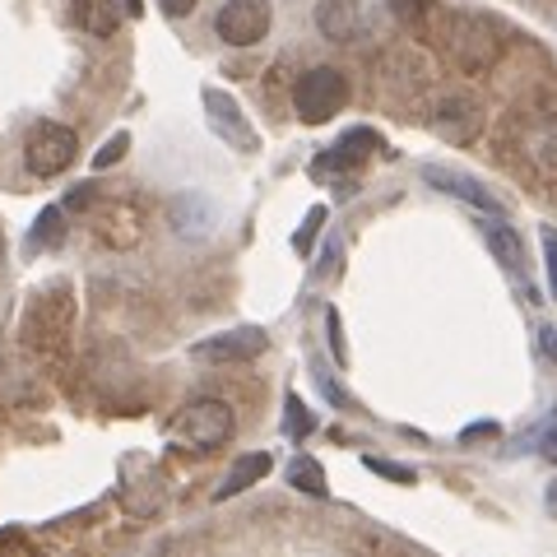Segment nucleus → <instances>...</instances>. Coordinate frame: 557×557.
Here are the masks:
<instances>
[{
  "mask_svg": "<svg viewBox=\"0 0 557 557\" xmlns=\"http://www.w3.org/2000/svg\"><path fill=\"white\" fill-rule=\"evenodd\" d=\"M321 223H325V209H311V214H307V223H302V233L293 237V247H298V251H311V237H317V228H321Z\"/></svg>",
  "mask_w": 557,
  "mask_h": 557,
  "instance_id": "obj_22",
  "label": "nucleus"
},
{
  "mask_svg": "<svg viewBox=\"0 0 557 557\" xmlns=\"http://www.w3.org/2000/svg\"><path fill=\"white\" fill-rule=\"evenodd\" d=\"M288 483L298 487V493H307V497H325V493H330L325 469L311 460V456H293V460H288Z\"/></svg>",
  "mask_w": 557,
  "mask_h": 557,
  "instance_id": "obj_16",
  "label": "nucleus"
},
{
  "mask_svg": "<svg viewBox=\"0 0 557 557\" xmlns=\"http://www.w3.org/2000/svg\"><path fill=\"white\" fill-rule=\"evenodd\" d=\"M70 14H75V24L89 33V38H112L121 28L126 5H121V0H70Z\"/></svg>",
  "mask_w": 557,
  "mask_h": 557,
  "instance_id": "obj_12",
  "label": "nucleus"
},
{
  "mask_svg": "<svg viewBox=\"0 0 557 557\" xmlns=\"http://www.w3.org/2000/svg\"><path fill=\"white\" fill-rule=\"evenodd\" d=\"M126 149H131V135L126 131H116L112 139H108V145H102L98 153H94V168L102 172V168H116L121 159H126Z\"/></svg>",
  "mask_w": 557,
  "mask_h": 557,
  "instance_id": "obj_20",
  "label": "nucleus"
},
{
  "mask_svg": "<svg viewBox=\"0 0 557 557\" xmlns=\"http://www.w3.org/2000/svg\"><path fill=\"white\" fill-rule=\"evenodd\" d=\"M381 145V139L372 135V131H348L344 139L330 153H321L317 163H311V177H325V172H339V168H354V163H362L368 153Z\"/></svg>",
  "mask_w": 557,
  "mask_h": 557,
  "instance_id": "obj_11",
  "label": "nucleus"
},
{
  "mask_svg": "<svg viewBox=\"0 0 557 557\" xmlns=\"http://www.w3.org/2000/svg\"><path fill=\"white\" fill-rule=\"evenodd\" d=\"M544 256H548V278H553V293H557V233H544Z\"/></svg>",
  "mask_w": 557,
  "mask_h": 557,
  "instance_id": "obj_26",
  "label": "nucleus"
},
{
  "mask_svg": "<svg viewBox=\"0 0 557 557\" xmlns=\"http://www.w3.org/2000/svg\"><path fill=\"white\" fill-rule=\"evenodd\" d=\"M94 196H98L94 186H75V190L65 196V209H70V214H79V209H89V205H94Z\"/></svg>",
  "mask_w": 557,
  "mask_h": 557,
  "instance_id": "obj_25",
  "label": "nucleus"
},
{
  "mask_svg": "<svg viewBox=\"0 0 557 557\" xmlns=\"http://www.w3.org/2000/svg\"><path fill=\"white\" fill-rule=\"evenodd\" d=\"M61 214H65V209H42L38 228H33V237H28V251H47L51 242L61 237Z\"/></svg>",
  "mask_w": 557,
  "mask_h": 557,
  "instance_id": "obj_18",
  "label": "nucleus"
},
{
  "mask_svg": "<svg viewBox=\"0 0 557 557\" xmlns=\"http://www.w3.org/2000/svg\"><path fill=\"white\" fill-rule=\"evenodd\" d=\"M358 0H321L317 5V28L325 33L330 42H354L358 38Z\"/></svg>",
  "mask_w": 557,
  "mask_h": 557,
  "instance_id": "obj_13",
  "label": "nucleus"
},
{
  "mask_svg": "<svg viewBox=\"0 0 557 557\" xmlns=\"http://www.w3.org/2000/svg\"><path fill=\"white\" fill-rule=\"evenodd\" d=\"M423 182H428V186H437V190H446V196L465 200V205L483 209V214H502V205H497L493 196H487V190H483L474 177H465V172H450V168H423Z\"/></svg>",
  "mask_w": 557,
  "mask_h": 557,
  "instance_id": "obj_9",
  "label": "nucleus"
},
{
  "mask_svg": "<svg viewBox=\"0 0 557 557\" xmlns=\"http://www.w3.org/2000/svg\"><path fill=\"white\" fill-rule=\"evenodd\" d=\"M344 102H348V79L330 65L307 70V75L293 84V108H298V116L307 126H325L330 116L344 112Z\"/></svg>",
  "mask_w": 557,
  "mask_h": 557,
  "instance_id": "obj_1",
  "label": "nucleus"
},
{
  "mask_svg": "<svg viewBox=\"0 0 557 557\" xmlns=\"http://www.w3.org/2000/svg\"><path fill=\"white\" fill-rule=\"evenodd\" d=\"M75 159H79V139L61 121H38L24 139V163L33 177H61Z\"/></svg>",
  "mask_w": 557,
  "mask_h": 557,
  "instance_id": "obj_2",
  "label": "nucleus"
},
{
  "mask_svg": "<svg viewBox=\"0 0 557 557\" xmlns=\"http://www.w3.org/2000/svg\"><path fill=\"white\" fill-rule=\"evenodd\" d=\"M362 465H368L372 474H381V479H395V483H413V479H418L409 465H391V460H376V456H368Z\"/></svg>",
  "mask_w": 557,
  "mask_h": 557,
  "instance_id": "obj_21",
  "label": "nucleus"
},
{
  "mask_svg": "<svg viewBox=\"0 0 557 557\" xmlns=\"http://www.w3.org/2000/svg\"><path fill=\"white\" fill-rule=\"evenodd\" d=\"M270 348V339H265V330H256V325H247V330H228V335H214V339H200L190 354H196L200 362H251V358H260Z\"/></svg>",
  "mask_w": 557,
  "mask_h": 557,
  "instance_id": "obj_7",
  "label": "nucleus"
},
{
  "mask_svg": "<svg viewBox=\"0 0 557 557\" xmlns=\"http://www.w3.org/2000/svg\"><path fill=\"white\" fill-rule=\"evenodd\" d=\"M450 51H456V61L465 70H487L497 61V33L487 20H479V14H456L450 20Z\"/></svg>",
  "mask_w": 557,
  "mask_h": 557,
  "instance_id": "obj_4",
  "label": "nucleus"
},
{
  "mask_svg": "<svg viewBox=\"0 0 557 557\" xmlns=\"http://www.w3.org/2000/svg\"><path fill=\"white\" fill-rule=\"evenodd\" d=\"M270 33V5L265 0H228L219 10V38L228 47H256Z\"/></svg>",
  "mask_w": 557,
  "mask_h": 557,
  "instance_id": "obj_5",
  "label": "nucleus"
},
{
  "mask_svg": "<svg viewBox=\"0 0 557 557\" xmlns=\"http://www.w3.org/2000/svg\"><path fill=\"white\" fill-rule=\"evenodd\" d=\"M437 0H391V10L399 14V20H418V14H428Z\"/></svg>",
  "mask_w": 557,
  "mask_h": 557,
  "instance_id": "obj_23",
  "label": "nucleus"
},
{
  "mask_svg": "<svg viewBox=\"0 0 557 557\" xmlns=\"http://www.w3.org/2000/svg\"><path fill=\"white\" fill-rule=\"evenodd\" d=\"M233 428H237L233 409L223 405V399H214V395L190 399V405L182 409V418H177V437L190 450H214V446H223V442L233 437Z\"/></svg>",
  "mask_w": 557,
  "mask_h": 557,
  "instance_id": "obj_3",
  "label": "nucleus"
},
{
  "mask_svg": "<svg viewBox=\"0 0 557 557\" xmlns=\"http://www.w3.org/2000/svg\"><path fill=\"white\" fill-rule=\"evenodd\" d=\"M121 5H126V14H139L145 10V0H121Z\"/></svg>",
  "mask_w": 557,
  "mask_h": 557,
  "instance_id": "obj_30",
  "label": "nucleus"
},
{
  "mask_svg": "<svg viewBox=\"0 0 557 557\" xmlns=\"http://www.w3.org/2000/svg\"><path fill=\"white\" fill-rule=\"evenodd\" d=\"M288 413H284V428L293 432V442H302V437H311V413H307V405L298 395H288V405H284Z\"/></svg>",
  "mask_w": 557,
  "mask_h": 557,
  "instance_id": "obj_19",
  "label": "nucleus"
},
{
  "mask_svg": "<svg viewBox=\"0 0 557 557\" xmlns=\"http://www.w3.org/2000/svg\"><path fill=\"white\" fill-rule=\"evenodd\" d=\"M548 511L557 516V483H548Z\"/></svg>",
  "mask_w": 557,
  "mask_h": 557,
  "instance_id": "obj_31",
  "label": "nucleus"
},
{
  "mask_svg": "<svg viewBox=\"0 0 557 557\" xmlns=\"http://www.w3.org/2000/svg\"><path fill=\"white\" fill-rule=\"evenodd\" d=\"M205 108H209V121H214V131L228 139V145H237V149H256V131L242 126V108H237L228 94L205 89Z\"/></svg>",
  "mask_w": 557,
  "mask_h": 557,
  "instance_id": "obj_10",
  "label": "nucleus"
},
{
  "mask_svg": "<svg viewBox=\"0 0 557 557\" xmlns=\"http://www.w3.org/2000/svg\"><path fill=\"white\" fill-rule=\"evenodd\" d=\"M437 131L450 139V145H469V139L479 135V108L469 98H442Z\"/></svg>",
  "mask_w": 557,
  "mask_h": 557,
  "instance_id": "obj_14",
  "label": "nucleus"
},
{
  "mask_svg": "<svg viewBox=\"0 0 557 557\" xmlns=\"http://www.w3.org/2000/svg\"><path fill=\"white\" fill-rule=\"evenodd\" d=\"M159 5L172 14V20H186V14L196 10V0H159Z\"/></svg>",
  "mask_w": 557,
  "mask_h": 557,
  "instance_id": "obj_28",
  "label": "nucleus"
},
{
  "mask_svg": "<svg viewBox=\"0 0 557 557\" xmlns=\"http://www.w3.org/2000/svg\"><path fill=\"white\" fill-rule=\"evenodd\" d=\"M265 474H270V456H265V450H256V456H242V460L233 465V474L223 479V487H219L214 497H219V502H228V497H237V493H247V487L260 483Z\"/></svg>",
  "mask_w": 557,
  "mask_h": 557,
  "instance_id": "obj_15",
  "label": "nucleus"
},
{
  "mask_svg": "<svg viewBox=\"0 0 557 557\" xmlns=\"http://www.w3.org/2000/svg\"><path fill=\"white\" fill-rule=\"evenodd\" d=\"M539 456H544L548 465H557V423L544 432V437H539Z\"/></svg>",
  "mask_w": 557,
  "mask_h": 557,
  "instance_id": "obj_27",
  "label": "nucleus"
},
{
  "mask_svg": "<svg viewBox=\"0 0 557 557\" xmlns=\"http://www.w3.org/2000/svg\"><path fill=\"white\" fill-rule=\"evenodd\" d=\"M487 247H493V256H497L507 270L525 265V247H520V237L507 228V223H493V228H487Z\"/></svg>",
  "mask_w": 557,
  "mask_h": 557,
  "instance_id": "obj_17",
  "label": "nucleus"
},
{
  "mask_svg": "<svg viewBox=\"0 0 557 557\" xmlns=\"http://www.w3.org/2000/svg\"><path fill=\"white\" fill-rule=\"evenodd\" d=\"M479 437H497V423H479V428H465L460 442H479Z\"/></svg>",
  "mask_w": 557,
  "mask_h": 557,
  "instance_id": "obj_29",
  "label": "nucleus"
},
{
  "mask_svg": "<svg viewBox=\"0 0 557 557\" xmlns=\"http://www.w3.org/2000/svg\"><path fill=\"white\" fill-rule=\"evenodd\" d=\"M65 330H70V293H42L24 317V344L57 348Z\"/></svg>",
  "mask_w": 557,
  "mask_h": 557,
  "instance_id": "obj_6",
  "label": "nucleus"
},
{
  "mask_svg": "<svg viewBox=\"0 0 557 557\" xmlns=\"http://www.w3.org/2000/svg\"><path fill=\"white\" fill-rule=\"evenodd\" d=\"M325 321H330V348H335V362H348V348H344V335H339V311L330 307Z\"/></svg>",
  "mask_w": 557,
  "mask_h": 557,
  "instance_id": "obj_24",
  "label": "nucleus"
},
{
  "mask_svg": "<svg viewBox=\"0 0 557 557\" xmlns=\"http://www.w3.org/2000/svg\"><path fill=\"white\" fill-rule=\"evenodd\" d=\"M139 228H145V219H139V209L131 200L102 205V214H98V242H108V247L126 251V247H135V242H139Z\"/></svg>",
  "mask_w": 557,
  "mask_h": 557,
  "instance_id": "obj_8",
  "label": "nucleus"
}]
</instances>
